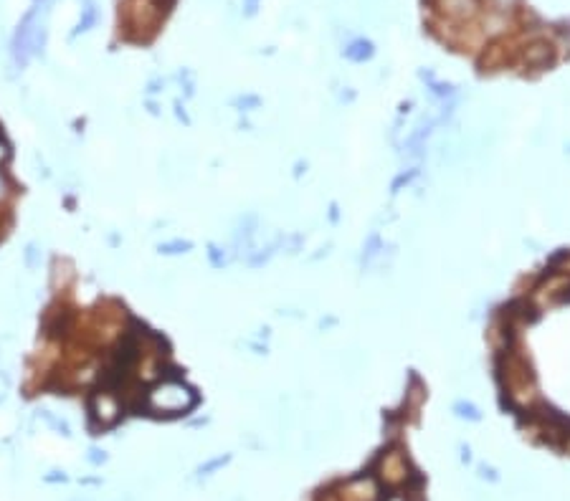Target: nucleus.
I'll use <instances>...</instances> for the list:
<instances>
[{
    "label": "nucleus",
    "instance_id": "nucleus-2",
    "mask_svg": "<svg viewBox=\"0 0 570 501\" xmlns=\"http://www.w3.org/2000/svg\"><path fill=\"white\" fill-rule=\"evenodd\" d=\"M39 46H41V31H39V23H36V13L31 11L29 16L21 21L16 41H13V56H16V64L26 66L31 56L39 51Z\"/></svg>",
    "mask_w": 570,
    "mask_h": 501
},
{
    "label": "nucleus",
    "instance_id": "nucleus-5",
    "mask_svg": "<svg viewBox=\"0 0 570 501\" xmlns=\"http://www.w3.org/2000/svg\"><path fill=\"white\" fill-rule=\"evenodd\" d=\"M345 54L350 56V59H355V61H360V59H368V56L373 54V49H370L368 41H355Z\"/></svg>",
    "mask_w": 570,
    "mask_h": 501
},
{
    "label": "nucleus",
    "instance_id": "nucleus-4",
    "mask_svg": "<svg viewBox=\"0 0 570 501\" xmlns=\"http://www.w3.org/2000/svg\"><path fill=\"white\" fill-rule=\"evenodd\" d=\"M444 6H446L449 16L456 21H464L476 13V0H444Z\"/></svg>",
    "mask_w": 570,
    "mask_h": 501
},
{
    "label": "nucleus",
    "instance_id": "nucleus-1",
    "mask_svg": "<svg viewBox=\"0 0 570 501\" xmlns=\"http://www.w3.org/2000/svg\"><path fill=\"white\" fill-rule=\"evenodd\" d=\"M193 405H196L193 390L178 380H162L145 398V408L155 415H183Z\"/></svg>",
    "mask_w": 570,
    "mask_h": 501
},
{
    "label": "nucleus",
    "instance_id": "nucleus-6",
    "mask_svg": "<svg viewBox=\"0 0 570 501\" xmlns=\"http://www.w3.org/2000/svg\"><path fill=\"white\" fill-rule=\"evenodd\" d=\"M94 18H96L94 8H91V6H86V11H84V18H81V21H79L76 31H89V26H91V23H94Z\"/></svg>",
    "mask_w": 570,
    "mask_h": 501
},
{
    "label": "nucleus",
    "instance_id": "nucleus-3",
    "mask_svg": "<svg viewBox=\"0 0 570 501\" xmlns=\"http://www.w3.org/2000/svg\"><path fill=\"white\" fill-rule=\"evenodd\" d=\"M378 491L370 481H352L345 491H342V501H375Z\"/></svg>",
    "mask_w": 570,
    "mask_h": 501
},
{
    "label": "nucleus",
    "instance_id": "nucleus-7",
    "mask_svg": "<svg viewBox=\"0 0 570 501\" xmlns=\"http://www.w3.org/2000/svg\"><path fill=\"white\" fill-rule=\"evenodd\" d=\"M244 6H246V13H249V16H251V13H256L259 0H244Z\"/></svg>",
    "mask_w": 570,
    "mask_h": 501
}]
</instances>
